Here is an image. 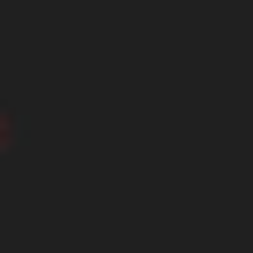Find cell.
<instances>
[{"instance_id":"obj_1","label":"cell","mask_w":253,"mask_h":253,"mask_svg":"<svg viewBox=\"0 0 253 253\" xmlns=\"http://www.w3.org/2000/svg\"><path fill=\"white\" fill-rule=\"evenodd\" d=\"M16 154H23V115L0 108V161H16Z\"/></svg>"}]
</instances>
